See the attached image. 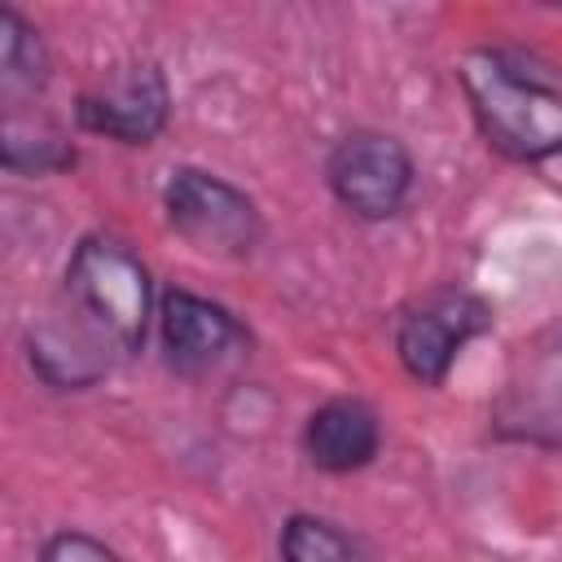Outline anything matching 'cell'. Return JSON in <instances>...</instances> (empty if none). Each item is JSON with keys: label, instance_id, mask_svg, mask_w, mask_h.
<instances>
[{"label": "cell", "instance_id": "obj_1", "mask_svg": "<svg viewBox=\"0 0 562 562\" xmlns=\"http://www.w3.org/2000/svg\"><path fill=\"white\" fill-rule=\"evenodd\" d=\"M470 119L492 154L518 167L562 158V88L514 48H470L457 61Z\"/></svg>", "mask_w": 562, "mask_h": 562}, {"label": "cell", "instance_id": "obj_2", "mask_svg": "<svg viewBox=\"0 0 562 562\" xmlns=\"http://www.w3.org/2000/svg\"><path fill=\"white\" fill-rule=\"evenodd\" d=\"M158 290L145 259L114 233H83L66 259L61 294L53 299L114 360L136 356L158 325Z\"/></svg>", "mask_w": 562, "mask_h": 562}, {"label": "cell", "instance_id": "obj_3", "mask_svg": "<svg viewBox=\"0 0 562 562\" xmlns=\"http://www.w3.org/2000/svg\"><path fill=\"white\" fill-rule=\"evenodd\" d=\"M167 228L206 259H250L263 241L259 202L206 167H176L162 184Z\"/></svg>", "mask_w": 562, "mask_h": 562}, {"label": "cell", "instance_id": "obj_4", "mask_svg": "<svg viewBox=\"0 0 562 562\" xmlns=\"http://www.w3.org/2000/svg\"><path fill=\"white\" fill-rule=\"evenodd\" d=\"M325 184L347 215L364 224H386L408 206L417 184V162L400 136L378 127H356L334 140L325 158Z\"/></svg>", "mask_w": 562, "mask_h": 562}, {"label": "cell", "instance_id": "obj_5", "mask_svg": "<svg viewBox=\"0 0 562 562\" xmlns=\"http://www.w3.org/2000/svg\"><path fill=\"white\" fill-rule=\"evenodd\" d=\"M492 329V307L474 290L439 285L417 294L395 316V360L417 386H443L457 356Z\"/></svg>", "mask_w": 562, "mask_h": 562}, {"label": "cell", "instance_id": "obj_6", "mask_svg": "<svg viewBox=\"0 0 562 562\" xmlns=\"http://www.w3.org/2000/svg\"><path fill=\"white\" fill-rule=\"evenodd\" d=\"M158 351L162 364L176 378H206L250 347V329L241 325L237 312L224 303L193 294L184 285H167L158 299Z\"/></svg>", "mask_w": 562, "mask_h": 562}, {"label": "cell", "instance_id": "obj_7", "mask_svg": "<svg viewBox=\"0 0 562 562\" xmlns=\"http://www.w3.org/2000/svg\"><path fill=\"white\" fill-rule=\"evenodd\" d=\"M75 127L119 145H154L171 123V83L158 61H132L83 88L70 105Z\"/></svg>", "mask_w": 562, "mask_h": 562}, {"label": "cell", "instance_id": "obj_8", "mask_svg": "<svg viewBox=\"0 0 562 562\" xmlns=\"http://www.w3.org/2000/svg\"><path fill=\"white\" fill-rule=\"evenodd\" d=\"M299 443L321 474H356L382 452V417L360 395H329L307 413Z\"/></svg>", "mask_w": 562, "mask_h": 562}, {"label": "cell", "instance_id": "obj_9", "mask_svg": "<svg viewBox=\"0 0 562 562\" xmlns=\"http://www.w3.org/2000/svg\"><path fill=\"white\" fill-rule=\"evenodd\" d=\"M53 79V57L44 35L35 31V22L13 9L0 4V83L4 97H40Z\"/></svg>", "mask_w": 562, "mask_h": 562}, {"label": "cell", "instance_id": "obj_10", "mask_svg": "<svg viewBox=\"0 0 562 562\" xmlns=\"http://www.w3.org/2000/svg\"><path fill=\"white\" fill-rule=\"evenodd\" d=\"M0 162L18 176H53V171L75 167V145L48 119H31L13 105L0 132Z\"/></svg>", "mask_w": 562, "mask_h": 562}, {"label": "cell", "instance_id": "obj_11", "mask_svg": "<svg viewBox=\"0 0 562 562\" xmlns=\"http://www.w3.org/2000/svg\"><path fill=\"white\" fill-rule=\"evenodd\" d=\"M277 553H281V562H378V553L351 527H342L325 514H307V509H299L281 522Z\"/></svg>", "mask_w": 562, "mask_h": 562}, {"label": "cell", "instance_id": "obj_12", "mask_svg": "<svg viewBox=\"0 0 562 562\" xmlns=\"http://www.w3.org/2000/svg\"><path fill=\"white\" fill-rule=\"evenodd\" d=\"M40 562H123V558L105 540H97L79 527H66V531H53L40 544Z\"/></svg>", "mask_w": 562, "mask_h": 562}]
</instances>
